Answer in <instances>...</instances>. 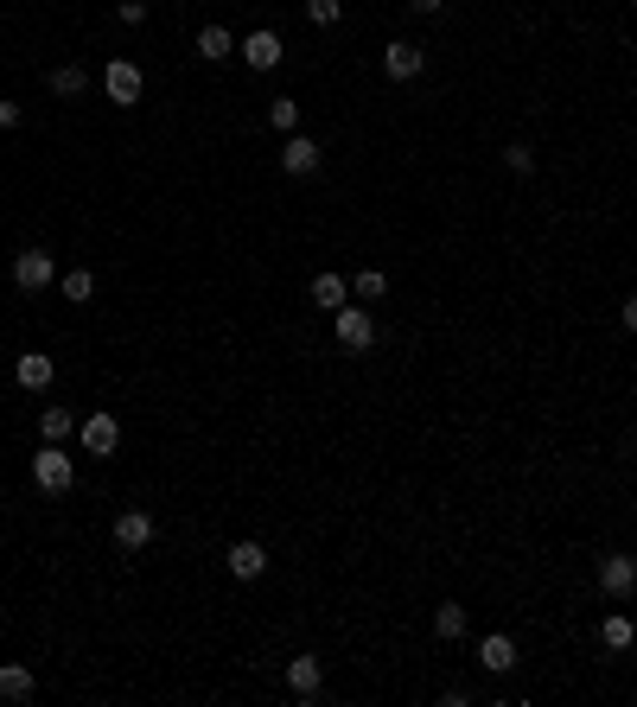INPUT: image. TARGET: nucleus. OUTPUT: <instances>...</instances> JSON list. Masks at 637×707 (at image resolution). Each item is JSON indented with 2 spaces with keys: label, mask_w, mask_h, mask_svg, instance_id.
<instances>
[{
  "label": "nucleus",
  "mask_w": 637,
  "mask_h": 707,
  "mask_svg": "<svg viewBox=\"0 0 637 707\" xmlns=\"http://www.w3.org/2000/svg\"><path fill=\"white\" fill-rule=\"evenodd\" d=\"M32 485L51 491V497H64V491L77 485V465L64 459V446H58V440H45L39 453H32Z\"/></svg>",
  "instance_id": "obj_1"
},
{
  "label": "nucleus",
  "mask_w": 637,
  "mask_h": 707,
  "mask_svg": "<svg viewBox=\"0 0 637 707\" xmlns=\"http://www.w3.org/2000/svg\"><path fill=\"white\" fill-rule=\"evenodd\" d=\"M51 281H58V255L51 249H20L13 255V287L20 293H45Z\"/></svg>",
  "instance_id": "obj_2"
},
{
  "label": "nucleus",
  "mask_w": 637,
  "mask_h": 707,
  "mask_svg": "<svg viewBox=\"0 0 637 707\" xmlns=\"http://www.w3.org/2000/svg\"><path fill=\"white\" fill-rule=\"evenodd\" d=\"M332 338L344 344V351H370V344H376V319L364 313V306H338V313H332Z\"/></svg>",
  "instance_id": "obj_3"
},
{
  "label": "nucleus",
  "mask_w": 637,
  "mask_h": 707,
  "mask_svg": "<svg viewBox=\"0 0 637 707\" xmlns=\"http://www.w3.org/2000/svg\"><path fill=\"white\" fill-rule=\"evenodd\" d=\"M102 90H109V102H115V109H134V102H141V90H147V83H141V64L115 58L109 71H102Z\"/></svg>",
  "instance_id": "obj_4"
},
{
  "label": "nucleus",
  "mask_w": 637,
  "mask_h": 707,
  "mask_svg": "<svg viewBox=\"0 0 637 707\" xmlns=\"http://www.w3.org/2000/svg\"><path fill=\"white\" fill-rule=\"evenodd\" d=\"M236 58H243L249 71H274V64L287 58V45H281V32H274V26H262V32H249V39L236 45Z\"/></svg>",
  "instance_id": "obj_5"
},
{
  "label": "nucleus",
  "mask_w": 637,
  "mask_h": 707,
  "mask_svg": "<svg viewBox=\"0 0 637 707\" xmlns=\"http://www.w3.org/2000/svg\"><path fill=\"white\" fill-rule=\"evenodd\" d=\"M77 434H83V446H90V453H96V459H109V453H115V446H122V421H115V415H109V408H96V415H90V421H83V427H77Z\"/></svg>",
  "instance_id": "obj_6"
},
{
  "label": "nucleus",
  "mask_w": 637,
  "mask_h": 707,
  "mask_svg": "<svg viewBox=\"0 0 637 707\" xmlns=\"http://www.w3.org/2000/svg\"><path fill=\"white\" fill-rule=\"evenodd\" d=\"M147 542H153V516L147 510H115V548H122V555H141Z\"/></svg>",
  "instance_id": "obj_7"
},
{
  "label": "nucleus",
  "mask_w": 637,
  "mask_h": 707,
  "mask_svg": "<svg viewBox=\"0 0 637 707\" xmlns=\"http://www.w3.org/2000/svg\"><path fill=\"white\" fill-rule=\"evenodd\" d=\"M383 71H389L395 83H415V77L427 71V51L408 45V39H395V45H383Z\"/></svg>",
  "instance_id": "obj_8"
},
{
  "label": "nucleus",
  "mask_w": 637,
  "mask_h": 707,
  "mask_svg": "<svg viewBox=\"0 0 637 707\" xmlns=\"http://www.w3.org/2000/svg\"><path fill=\"white\" fill-rule=\"evenodd\" d=\"M599 593L631 599V593H637V561H631V555H606V561H599Z\"/></svg>",
  "instance_id": "obj_9"
},
{
  "label": "nucleus",
  "mask_w": 637,
  "mask_h": 707,
  "mask_svg": "<svg viewBox=\"0 0 637 707\" xmlns=\"http://www.w3.org/2000/svg\"><path fill=\"white\" fill-rule=\"evenodd\" d=\"M478 669H485V676H510V669H516V637L491 631L485 644H478Z\"/></svg>",
  "instance_id": "obj_10"
},
{
  "label": "nucleus",
  "mask_w": 637,
  "mask_h": 707,
  "mask_svg": "<svg viewBox=\"0 0 637 707\" xmlns=\"http://www.w3.org/2000/svg\"><path fill=\"white\" fill-rule=\"evenodd\" d=\"M319 160H325V153H319V141H313V134H287V147H281V166L287 172H294V179H306V172H319Z\"/></svg>",
  "instance_id": "obj_11"
},
{
  "label": "nucleus",
  "mask_w": 637,
  "mask_h": 707,
  "mask_svg": "<svg viewBox=\"0 0 637 707\" xmlns=\"http://www.w3.org/2000/svg\"><path fill=\"white\" fill-rule=\"evenodd\" d=\"M287 688H294L300 701H319V688H325V663H319V657H287Z\"/></svg>",
  "instance_id": "obj_12"
},
{
  "label": "nucleus",
  "mask_w": 637,
  "mask_h": 707,
  "mask_svg": "<svg viewBox=\"0 0 637 707\" xmlns=\"http://www.w3.org/2000/svg\"><path fill=\"white\" fill-rule=\"evenodd\" d=\"M223 567H230L236 580H262V574H268V548H262V542H230Z\"/></svg>",
  "instance_id": "obj_13"
},
{
  "label": "nucleus",
  "mask_w": 637,
  "mask_h": 707,
  "mask_svg": "<svg viewBox=\"0 0 637 707\" xmlns=\"http://www.w3.org/2000/svg\"><path fill=\"white\" fill-rule=\"evenodd\" d=\"M32 695H39L32 669H26V663H0V701H13V707H20V701H32Z\"/></svg>",
  "instance_id": "obj_14"
},
{
  "label": "nucleus",
  "mask_w": 637,
  "mask_h": 707,
  "mask_svg": "<svg viewBox=\"0 0 637 707\" xmlns=\"http://www.w3.org/2000/svg\"><path fill=\"white\" fill-rule=\"evenodd\" d=\"M13 383H20V389H32V395H39V389H51V357H45V351H26L20 364H13Z\"/></svg>",
  "instance_id": "obj_15"
},
{
  "label": "nucleus",
  "mask_w": 637,
  "mask_h": 707,
  "mask_svg": "<svg viewBox=\"0 0 637 707\" xmlns=\"http://www.w3.org/2000/svg\"><path fill=\"white\" fill-rule=\"evenodd\" d=\"M351 300V281H344V274H313V306H325V313H338V306Z\"/></svg>",
  "instance_id": "obj_16"
},
{
  "label": "nucleus",
  "mask_w": 637,
  "mask_h": 707,
  "mask_svg": "<svg viewBox=\"0 0 637 707\" xmlns=\"http://www.w3.org/2000/svg\"><path fill=\"white\" fill-rule=\"evenodd\" d=\"M198 58L204 64H223V58H236V39L223 26H198Z\"/></svg>",
  "instance_id": "obj_17"
},
{
  "label": "nucleus",
  "mask_w": 637,
  "mask_h": 707,
  "mask_svg": "<svg viewBox=\"0 0 637 707\" xmlns=\"http://www.w3.org/2000/svg\"><path fill=\"white\" fill-rule=\"evenodd\" d=\"M599 644H606V650H631V644H637L631 612H606V625H599Z\"/></svg>",
  "instance_id": "obj_18"
},
{
  "label": "nucleus",
  "mask_w": 637,
  "mask_h": 707,
  "mask_svg": "<svg viewBox=\"0 0 637 707\" xmlns=\"http://www.w3.org/2000/svg\"><path fill=\"white\" fill-rule=\"evenodd\" d=\"M45 83H51V96H83L90 90V71H83V64H58Z\"/></svg>",
  "instance_id": "obj_19"
},
{
  "label": "nucleus",
  "mask_w": 637,
  "mask_h": 707,
  "mask_svg": "<svg viewBox=\"0 0 637 707\" xmlns=\"http://www.w3.org/2000/svg\"><path fill=\"white\" fill-rule=\"evenodd\" d=\"M466 625H472V618H466V606H459V599H446V606L434 612V631H440V637H466Z\"/></svg>",
  "instance_id": "obj_20"
},
{
  "label": "nucleus",
  "mask_w": 637,
  "mask_h": 707,
  "mask_svg": "<svg viewBox=\"0 0 637 707\" xmlns=\"http://www.w3.org/2000/svg\"><path fill=\"white\" fill-rule=\"evenodd\" d=\"M71 427H77V421H71V408H45V415H39V434H45V440H58V446L71 440Z\"/></svg>",
  "instance_id": "obj_21"
},
{
  "label": "nucleus",
  "mask_w": 637,
  "mask_h": 707,
  "mask_svg": "<svg viewBox=\"0 0 637 707\" xmlns=\"http://www.w3.org/2000/svg\"><path fill=\"white\" fill-rule=\"evenodd\" d=\"M351 293H357V300H383V293H389V274L383 268H364V274H357V281H351Z\"/></svg>",
  "instance_id": "obj_22"
},
{
  "label": "nucleus",
  "mask_w": 637,
  "mask_h": 707,
  "mask_svg": "<svg viewBox=\"0 0 637 707\" xmlns=\"http://www.w3.org/2000/svg\"><path fill=\"white\" fill-rule=\"evenodd\" d=\"M268 128H281V134H294V128H300V102H294V96H281V102H268Z\"/></svg>",
  "instance_id": "obj_23"
},
{
  "label": "nucleus",
  "mask_w": 637,
  "mask_h": 707,
  "mask_svg": "<svg viewBox=\"0 0 637 707\" xmlns=\"http://www.w3.org/2000/svg\"><path fill=\"white\" fill-rule=\"evenodd\" d=\"M90 293H96V274H90V268H64V300H77V306H83Z\"/></svg>",
  "instance_id": "obj_24"
},
{
  "label": "nucleus",
  "mask_w": 637,
  "mask_h": 707,
  "mask_svg": "<svg viewBox=\"0 0 637 707\" xmlns=\"http://www.w3.org/2000/svg\"><path fill=\"white\" fill-rule=\"evenodd\" d=\"M504 166L516 172V179H529V172H536V147H523V141H510V147H504Z\"/></svg>",
  "instance_id": "obj_25"
},
{
  "label": "nucleus",
  "mask_w": 637,
  "mask_h": 707,
  "mask_svg": "<svg viewBox=\"0 0 637 707\" xmlns=\"http://www.w3.org/2000/svg\"><path fill=\"white\" fill-rule=\"evenodd\" d=\"M306 20H313V26H338L344 20V0H306Z\"/></svg>",
  "instance_id": "obj_26"
},
{
  "label": "nucleus",
  "mask_w": 637,
  "mask_h": 707,
  "mask_svg": "<svg viewBox=\"0 0 637 707\" xmlns=\"http://www.w3.org/2000/svg\"><path fill=\"white\" fill-rule=\"evenodd\" d=\"M115 13H122V26H141V20H147V0H122Z\"/></svg>",
  "instance_id": "obj_27"
},
{
  "label": "nucleus",
  "mask_w": 637,
  "mask_h": 707,
  "mask_svg": "<svg viewBox=\"0 0 637 707\" xmlns=\"http://www.w3.org/2000/svg\"><path fill=\"white\" fill-rule=\"evenodd\" d=\"M0 128H20V102H0Z\"/></svg>",
  "instance_id": "obj_28"
},
{
  "label": "nucleus",
  "mask_w": 637,
  "mask_h": 707,
  "mask_svg": "<svg viewBox=\"0 0 637 707\" xmlns=\"http://www.w3.org/2000/svg\"><path fill=\"white\" fill-rule=\"evenodd\" d=\"M625 332H637V293L625 300Z\"/></svg>",
  "instance_id": "obj_29"
},
{
  "label": "nucleus",
  "mask_w": 637,
  "mask_h": 707,
  "mask_svg": "<svg viewBox=\"0 0 637 707\" xmlns=\"http://www.w3.org/2000/svg\"><path fill=\"white\" fill-rule=\"evenodd\" d=\"M408 7H415V13H440L446 0H408Z\"/></svg>",
  "instance_id": "obj_30"
}]
</instances>
